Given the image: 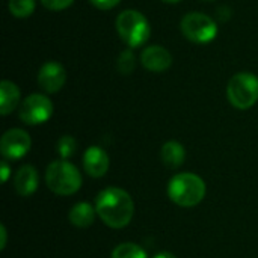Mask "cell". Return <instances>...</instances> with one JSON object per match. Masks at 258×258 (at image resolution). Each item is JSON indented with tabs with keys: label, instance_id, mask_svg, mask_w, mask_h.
Here are the masks:
<instances>
[{
	"label": "cell",
	"instance_id": "6da1fadb",
	"mask_svg": "<svg viewBox=\"0 0 258 258\" xmlns=\"http://www.w3.org/2000/svg\"><path fill=\"white\" fill-rule=\"evenodd\" d=\"M95 210L104 225L110 228H124L135 215L132 197L119 187H107L95 198Z\"/></svg>",
	"mask_w": 258,
	"mask_h": 258
},
{
	"label": "cell",
	"instance_id": "7a4b0ae2",
	"mask_svg": "<svg viewBox=\"0 0 258 258\" xmlns=\"http://www.w3.org/2000/svg\"><path fill=\"white\" fill-rule=\"evenodd\" d=\"M168 197L180 207H195L206 197V183L192 172L177 174L168 183Z\"/></svg>",
	"mask_w": 258,
	"mask_h": 258
},
{
	"label": "cell",
	"instance_id": "3957f363",
	"mask_svg": "<svg viewBox=\"0 0 258 258\" xmlns=\"http://www.w3.org/2000/svg\"><path fill=\"white\" fill-rule=\"evenodd\" d=\"M115 26L119 38L130 48L144 45L151 33V27L147 17L136 9H125L118 14Z\"/></svg>",
	"mask_w": 258,
	"mask_h": 258
},
{
	"label": "cell",
	"instance_id": "277c9868",
	"mask_svg": "<svg viewBox=\"0 0 258 258\" xmlns=\"http://www.w3.org/2000/svg\"><path fill=\"white\" fill-rule=\"evenodd\" d=\"M45 183L53 194L68 197L80 189L82 174L71 162L54 160L45 169Z\"/></svg>",
	"mask_w": 258,
	"mask_h": 258
},
{
	"label": "cell",
	"instance_id": "5b68a950",
	"mask_svg": "<svg viewBox=\"0 0 258 258\" xmlns=\"http://www.w3.org/2000/svg\"><path fill=\"white\" fill-rule=\"evenodd\" d=\"M228 101L236 109H249L258 101V77L251 73L234 74L227 86Z\"/></svg>",
	"mask_w": 258,
	"mask_h": 258
},
{
	"label": "cell",
	"instance_id": "8992f818",
	"mask_svg": "<svg viewBox=\"0 0 258 258\" xmlns=\"http://www.w3.org/2000/svg\"><path fill=\"white\" fill-rule=\"evenodd\" d=\"M181 33L184 38L195 44H207L213 41L218 35V24L216 21L201 12H190L181 18L180 23Z\"/></svg>",
	"mask_w": 258,
	"mask_h": 258
},
{
	"label": "cell",
	"instance_id": "52a82bcc",
	"mask_svg": "<svg viewBox=\"0 0 258 258\" xmlns=\"http://www.w3.org/2000/svg\"><path fill=\"white\" fill-rule=\"evenodd\" d=\"M53 115V103L42 94H30L20 104L18 116L27 125H39Z\"/></svg>",
	"mask_w": 258,
	"mask_h": 258
},
{
	"label": "cell",
	"instance_id": "ba28073f",
	"mask_svg": "<svg viewBox=\"0 0 258 258\" xmlns=\"http://www.w3.org/2000/svg\"><path fill=\"white\" fill-rule=\"evenodd\" d=\"M30 145L32 141L27 132L11 128L0 139V153L5 160H20L29 153Z\"/></svg>",
	"mask_w": 258,
	"mask_h": 258
},
{
	"label": "cell",
	"instance_id": "9c48e42d",
	"mask_svg": "<svg viewBox=\"0 0 258 258\" xmlns=\"http://www.w3.org/2000/svg\"><path fill=\"white\" fill-rule=\"evenodd\" d=\"M67 73L65 68L57 62H47L41 67L38 73V85L42 91L48 94H54L60 91L65 85Z\"/></svg>",
	"mask_w": 258,
	"mask_h": 258
},
{
	"label": "cell",
	"instance_id": "30bf717a",
	"mask_svg": "<svg viewBox=\"0 0 258 258\" xmlns=\"http://www.w3.org/2000/svg\"><path fill=\"white\" fill-rule=\"evenodd\" d=\"M141 63L151 73H163L172 65V54L163 45H150L141 53Z\"/></svg>",
	"mask_w": 258,
	"mask_h": 258
},
{
	"label": "cell",
	"instance_id": "8fae6325",
	"mask_svg": "<svg viewBox=\"0 0 258 258\" xmlns=\"http://www.w3.org/2000/svg\"><path fill=\"white\" fill-rule=\"evenodd\" d=\"M110 165L109 154L101 147H89L83 154V168L86 174L92 178L103 177Z\"/></svg>",
	"mask_w": 258,
	"mask_h": 258
},
{
	"label": "cell",
	"instance_id": "7c38bea8",
	"mask_svg": "<svg viewBox=\"0 0 258 258\" xmlns=\"http://www.w3.org/2000/svg\"><path fill=\"white\" fill-rule=\"evenodd\" d=\"M38 171L32 165L21 166L14 177V187L21 197H30L32 194H35L38 189Z\"/></svg>",
	"mask_w": 258,
	"mask_h": 258
},
{
	"label": "cell",
	"instance_id": "4fadbf2b",
	"mask_svg": "<svg viewBox=\"0 0 258 258\" xmlns=\"http://www.w3.org/2000/svg\"><path fill=\"white\" fill-rule=\"evenodd\" d=\"M20 103V89L11 80H2L0 83V113L9 115Z\"/></svg>",
	"mask_w": 258,
	"mask_h": 258
},
{
	"label": "cell",
	"instance_id": "5bb4252c",
	"mask_svg": "<svg viewBox=\"0 0 258 258\" xmlns=\"http://www.w3.org/2000/svg\"><path fill=\"white\" fill-rule=\"evenodd\" d=\"M160 157H162V162H163V165L166 168L177 169V168H180L184 163L186 150H184V147L180 142H177V141H168L162 147Z\"/></svg>",
	"mask_w": 258,
	"mask_h": 258
},
{
	"label": "cell",
	"instance_id": "9a60e30c",
	"mask_svg": "<svg viewBox=\"0 0 258 258\" xmlns=\"http://www.w3.org/2000/svg\"><path fill=\"white\" fill-rule=\"evenodd\" d=\"M95 215L97 210L88 204V203H77L68 213V219L71 222V225L77 227V228H88L94 224L95 221Z\"/></svg>",
	"mask_w": 258,
	"mask_h": 258
},
{
	"label": "cell",
	"instance_id": "2e32d148",
	"mask_svg": "<svg viewBox=\"0 0 258 258\" xmlns=\"http://www.w3.org/2000/svg\"><path fill=\"white\" fill-rule=\"evenodd\" d=\"M112 258H147V252L139 245L127 242V243L118 245L113 249Z\"/></svg>",
	"mask_w": 258,
	"mask_h": 258
},
{
	"label": "cell",
	"instance_id": "e0dca14e",
	"mask_svg": "<svg viewBox=\"0 0 258 258\" xmlns=\"http://www.w3.org/2000/svg\"><path fill=\"white\" fill-rule=\"evenodd\" d=\"M9 12L17 18H26L35 11V0H9Z\"/></svg>",
	"mask_w": 258,
	"mask_h": 258
},
{
	"label": "cell",
	"instance_id": "ac0fdd59",
	"mask_svg": "<svg viewBox=\"0 0 258 258\" xmlns=\"http://www.w3.org/2000/svg\"><path fill=\"white\" fill-rule=\"evenodd\" d=\"M135 65H136V59H135V54L130 48L119 53L116 67H118V71L121 74H130L135 70Z\"/></svg>",
	"mask_w": 258,
	"mask_h": 258
},
{
	"label": "cell",
	"instance_id": "d6986e66",
	"mask_svg": "<svg viewBox=\"0 0 258 258\" xmlns=\"http://www.w3.org/2000/svg\"><path fill=\"white\" fill-rule=\"evenodd\" d=\"M56 150H57L59 156H60L63 160H67L68 157H71V156L76 153V150H77V142H76V139H74L73 136H62V138L57 141V144H56Z\"/></svg>",
	"mask_w": 258,
	"mask_h": 258
},
{
	"label": "cell",
	"instance_id": "ffe728a7",
	"mask_svg": "<svg viewBox=\"0 0 258 258\" xmlns=\"http://www.w3.org/2000/svg\"><path fill=\"white\" fill-rule=\"evenodd\" d=\"M74 0H41L42 6L48 11H63L73 5Z\"/></svg>",
	"mask_w": 258,
	"mask_h": 258
},
{
	"label": "cell",
	"instance_id": "44dd1931",
	"mask_svg": "<svg viewBox=\"0 0 258 258\" xmlns=\"http://www.w3.org/2000/svg\"><path fill=\"white\" fill-rule=\"evenodd\" d=\"M95 8L101 9V11H107V9H112L115 8L121 0H89Z\"/></svg>",
	"mask_w": 258,
	"mask_h": 258
},
{
	"label": "cell",
	"instance_id": "7402d4cb",
	"mask_svg": "<svg viewBox=\"0 0 258 258\" xmlns=\"http://www.w3.org/2000/svg\"><path fill=\"white\" fill-rule=\"evenodd\" d=\"M0 169H2V181L3 183H6L8 181V178H9V175H11V168H9V165H8V160H3L2 163H0Z\"/></svg>",
	"mask_w": 258,
	"mask_h": 258
},
{
	"label": "cell",
	"instance_id": "603a6c76",
	"mask_svg": "<svg viewBox=\"0 0 258 258\" xmlns=\"http://www.w3.org/2000/svg\"><path fill=\"white\" fill-rule=\"evenodd\" d=\"M0 237H2L0 249H5V246H6V239H8V236H6V228H5V225H0Z\"/></svg>",
	"mask_w": 258,
	"mask_h": 258
},
{
	"label": "cell",
	"instance_id": "cb8c5ba5",
	"mask_svg": "<svg viewBox=\"0 0 258 258\" xmlns=\"http://www.w3.org/2000/svg\"><path fill=\"white\" fill-rule=\"evenodd\" d=\"M154 258H177L174 254H171V252H166V251H163V252H159V254H156Z\"/></svg>",
	"mask_w": 258,
	"mask_h": 258
},
{
	"label": "cell",
	"instance_id": "d4e9b609",
	"mask_svg": "<svg viewBox=\"0 0 258 258\" xmlns=\"http://www.w3.org/2000/svg\"><path fill=\"white\" fill-rule=\"evenodd\" d=\"M162 2H165V3H178L181 0H162Z\"/></svg>",
	"mask_w": 258,
	"mask_h": 258
},
{
	"label": "cell",
	"instance_id": "484cf974",
	"mask_svg": "<svg viewBox=\"0 0 258 258\" xmlns=\"http://www.w3.org/2000/svg\"><path fill=\"white\" fill-rule=\"evenodd\" d=\"M206 2H213V0H206Z\"/></svg>",
	"mask_w": 258,
	"mask_h": 258
}]
</instances>
